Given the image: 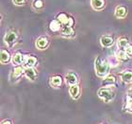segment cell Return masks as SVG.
<instances>
[{
    "label": "cell",
    "mask_w": 132,
    "mask_h": 124,
    "mask_svg": "<svg viewBox=\"0 0 132 124\" xmlns=\"http://www.w3.org/2000/svg\"><path fill=\"white\" fill-rule=\"evenodd\" d=\"M94 66H95V71H96L97 76H99V77H106L110 72L109 63L105 60H102L101 57H99V56L95 59Z\"/></svg>",
    "instance_id": "obj_1"
},
{
    "label": "cell",
    "mask_w": 132,
    "mask_h": 124,
    "mask_svg": "<svg viewBox=\"0 0 132 124\" xmlns=\"http://www.w3.org/2000/svg\"><path fill=\"white\" fill-rule=\"evenodd\" d=\"M98 96L102 99H104V101L110 102L114 99L115 94H114V92H112L111 90L108 88H100L98 90Z\"/></svg>",
    "instance_id": "obj_2"
},
{
    "label": "cell",
    "mask_w": 132,
    "mask_h": 124,
    "mask_svg": "<svg viewBox=\"0 0 132 124\" xmlns=\"http://www.w3.org/2000/svg\"><path fill=\"white\" fill-rule=\"evenodd\" d=\"M17 40V34L14 31H9L8 33H6L5 37H4V41L9 47H11L12 45L16 42Z\"/></svg>",
    "instance_id": "obj_3"
},
{
    "label": "cell",
    "mask_w": 132,
    "mask_h": 124,
    "mask_svg": "<svg viewBox=\"0 0 132 124\" xmlns=\"http://www.w3.org/2000/svg\"><path fill=\"white\" fill-rule=\"evenodd\" d=\"M65 82L70 85H76L78 82V79H77V76L75 74L74 72H68L67 74L65 75Z\"/></svg>",
    "instance_id": "obj_4"
},
{
    "label": "cell",
    "mask_w": 132,
    "mask_h": 124,
    "mask_svg": "<svg viewBox=\"0 0 132 124\" xmlns=\"http://www.w3.org/2000/svg\"><path fill=\"white\" fill-rule=\"evenodd\" d=\"M47 46H48V39L44 36H42V37H39L36 41V47H38L39 49H44L46 48Z\"/></svg>",
    "instance_id": "obj_5"
},
{
    "label": "cell",
    "mask_w": 132,
    "mask_h": 124,
    "mask_svg": "<svg viewBox=\"0 0 132 124\" xmlns=\"http://www.w3.org/2000/svg\"><path fill=\"white\" fill-rule=\"evenodd\" d=\"M37 63V59L33 56H25V59H24V64H25L26 68L28 67H33V66L36 65Z\"/></svg>",
    "instance_id": "obj_6"
},
{
    "label": "cell",
    "mask_w": 132,
    "mask_h": 124,
    "mask_svg": "<svg viewBox=\"0 0 132 124\" xmlns=\"http://www.w3.org/2000/svg\"><path fill=\"white\" fill-rule=\"evenodd\" d=\"M100 43H101V45L103 47H110L113 45L114 40H113V38L110 37V36H102L101 38H100Z\"/></svg>",
    "instance_id": "obj_7"
},
{
    "label": "cell",
    "mask_w": 132,
    "mask_h": 124,
    "mask_svg": "<svg viewBox=\"0 0 132 124\" xmlns=\"http://www.w3.org/2000/svg\"><path fill=\"white\" fill-rule=\"evenodd\" d=\"M25 75L26 77L28 78V80L30 81H35L36 78H37V72L33 67H28V68L25 69Z\"/></svg>",
    "instance_id": "obj_8"
},
{
    "label": "cell",
    "mask_w": 132,
    "mask_h": 124,
    "mask_svg": "<svg viewBox=\"0 0 132 124\" xmlns=\"http://www.w3.org/2000/svg\"><path fill=\"white\" fill-rule=\"evenodd\" d=\"M61 31V35L63 36V37H73V36H75V31L72 28V27L62 26Z\"/></svg>",
    "instance_id": "obj_9"
},
{
    "label": "cell",
    "mask_w": 132,
    "mask_h": 124,
    "mask_svg": "<svg viewBox=\"0 0 132 124\" xmlns=\"http://www.w3.org/2000/svg\"><path fill=\"white\" fill-rule=\"evenodd\" d=\"M114 13H115V16L117 18H125V17L127 16V9L123 7V6H118V7H116Z\"/></svg>",
    "instance_id": "obj_10"
},
{
    "label": "cell",
    "mask_w": 132,
    "mask_h": 124,
    "mask_svg": "<svg viewBox=\"0 0 132 124\" xmlns=\"http://www.w3.org/2000/svg\"><path fill=\"white\" fill-rule=\"evenodd\" d=\"M120 76H121V79L123 80L124 83H132V71H130V70L123 71L120 74Z\"/></svg>",
    "instance_id": "obj_11"
},
{
    "label": "cell",
    "mask_w": 132,
    "mask_h": 124,
    "mask_svg": "<svg viewBox=\"0 0 132 124\" xmlns=\"http://www.w3.org/2000/svg\"><path fill=\"white\" fill-rule=\"evenodd\" d=\"M92 7L95 11H101L105 7V1L104 0H91Z\"/></svg>",
    "instance_id": "obj_12"
},
{
    "label": "cell",
    "mask_w": 132,
    "mask_h": 124,
    "mask_svg": "<svg viewBox=\"0 0 132 124\" xmlns=\"http://www.w3.org/2000/svg\"><path fill=\"white\" fill-rule=\"evenodd\" d=\"M69 93L71 95L73 99H77L79 98V86L76 84V85H72L69 89Z\"/></svg>",
    "instance_id": "obj_13"
},
{
    "label": "cell",
    "mask_w": 132,
    "mask_h": 124,
    "mask_svg": "<svg viewBox=\"0 0 132 124\" xmlns=\"http://www.w3.org/2000/svg\"><path fill=\"white\" fill-rule=\"evenodd\" d=\"M49 28L50 30L52 31H54V32H56V31H59L60 30H61V28H62V25H61V23L59 21V20H53V21H51V23H50L49 25Z\"/></svg>",
    "instance_id": "obj_14"
},
{
    "label": "cell",
    "mask_w": 132,
    "mask_h": 124,
    "mask_svg": "<svg viewBox=\"0 0 132 124\" xmlns=\"http://www.w3.org/2000/svg\"><path fill=\"white\" fill-rule=\"evenodd\" d=\"M115 82H116V78L114 76H112V75H109V76H106L104 78V80L102 82V84L104 86L112 85V84L115 83Z\"/></svg>",
    "instance_id": "obj_15"
},
{
    "label": "cell",
    "mask_w": 132,
    "mask_h": 124,
    "mask_svg": "<svg viewBox=\"0 0 132 124\" xmlns=\"http://www.w3.org/2000/svg\"><path fill=\"white\" fill-rule=\"evenodd\" d=\"M61 83H62V80H61V76H54L50 80V84L53 87H59V86H61Z\"/></svg>",
    "instance_id": "obj_16"
},
{
    "label": "cell",
    "mask_w": 132,
    "mask_h": 124,
    "mask_svg": "<svg viewBox=\"0 0 132 124\" xmlns=\"http://www.w3.org/2000/svg\"><path fill=\"white\" fill-rule=\"evenodd\" d=\"M116 58L118 59V61L126 62L128 60V55H127L125 50H119L116 53Z\"/></svg>",
    "instance_id": "obj_17"
},
{
    "label": "cell",
    "mask_w": 132,
    "mask_h": 124,
    "mask_svg": "<svg viewBox=\"0 0 132 124\" xmlns=\"http://www.w3.org/2000/svg\"><path fill=\"white\" fill-rule=\"evenodd\" d=\"M24 59H25V56H23L21 53H16V54L13 56V58H12V63H13L14 64L19 65V64H21L22 63H24Z\"/></svg>",
    "instance_id": "obj_18"
},
{
    "label": "cell",
    "mask_w": 132,
    "mask_h": 124,
    "mask_svg": "<svg viewBox=\"0 0 132 124\" xmlns=\"http://www.w3.org/2000/svg\"><path fill=\"white\" fill-rule=\"evenodd\" d=\"M128 41L126 38H120L117 42V46L120 48V50H126L127 47L128 46Z\"/></svg>",
    "instance_id": "obj_19"
},
{
    "label": "cell",
    "mask_w": 132,
    "mask_h": 124,
    "mask_svg": "<svg viewBox=\"0 0 132 124\" xmlns=\"http://www.w3.org/2000/svg\"><path fill=\"white\" fill-rule=\"evenodd\" d=\"M25 73V69L21 67V66H17L13 69V72H12V78L13 79H18V78L23 74Z\"/></svg>",
    "instance_id": "obj_20"
},
{
    "label": "cell",
    "mask_w": 132,
    "mask_h": 124,
    "mask_svg": "<svg viewBox=\"0 0 132 124\" xmlns=\"http://www.w3.org/2000/svg\"><path fill=\"white\" fill-rule=\"evenodd\" d=\"M10 60H11L10 52L7 51V50H2V51H1V63H9Z\"/></svg>",
    "instance_id": "obj_21"
},
{
    "label": "cell",
    "mask_w": 132,
    "mask_h": 124,
    "mask_svg": "<svg viewBox=\"0 0 132 124\" xmlns=\"http://www.w3.org/2000/svg\"><path fill=\"white\" fill-rule=\"evenodd\" d=\"M32 7L35 10H42L44 8V1L43 0H33Z\"/></svg>",
    "instance_id": "obj_22"
},
{
    "label": "cell",
    "mask_w": 132,
    "mask_h": 124,
    "mask_svg": "<svg viewBox=\"0 0 132 124\" xmlns=\"http://www.w3.org/2000/svg\"><path fill=\"white\" fill-rule=\"evenodd\" d=\"M126 109L127 111L132 113V97H130L129 95L127 98V104H126Z\"/></svg>",
    "instance_id": "obj_23"
},
{
    "label": "cell",
    "mask_w": 132,
    "mask_h": 124,
    "mask_svg": "<svg viewBox=\"0 0 132 124\" xmlns=\"http://www.w3.org/2000/svg\"><path fill=\"white\" fill-rule=\"evenodd\" d=\"M125 51L127 52V54L128 55V57H132V45H128Z\"/></svg>",
    "instance_id": "obj_24"
},
{
    "label": "cell",
    "mask_w": 132,
    "mask_h": 124,
    "mask_svg": "<svg viewBox=\"0 0 132 124\" xmlns=\"http://www.w3.org/2000/svg\"><path fill=\"white\" fill-rule=\"evenodd\" d=\"M15 5H22L23 3L25 2V0H12Z\"/></svg>",
    "instance_id": "obj_25"
},
{
    "label": "cell",
    "mask_w": 132,
    "mask_h": 124,
    "mask_svg": "<svg viewBox=\"0 0 132 124\" xmlns=\"http://www.w3.org/2000/svg\"><path fill=\"white\" fill-rule=\"evenodd\" d=\"M2 124H11V122L10 121V120H4V121L2 122Z\"/></svg>",
    "instance_id": "obj_26"
}]
</instances>
